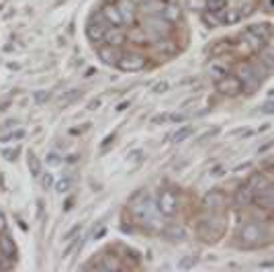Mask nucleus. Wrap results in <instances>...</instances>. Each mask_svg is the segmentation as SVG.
Returning a JSON list of instances; mask_svg holds the SVG:
<instances>
[{
	"instance_id": "obj_1",
	"label": "nucleus",
	"mask_w": 274,
	"mask_h": 272,
	"mask_svg": "<svg viewBox=\"0 0 274 272\" xmlns=\"http://www.w3.org/2000/svg\"><path fill=\"white\" fill-rule=\"evenodd\" d=\"M129 213L139 225H143L149 231H160L162 221H160V211L153 201V197L147 190H139L135 197L129 201Z\"/></svg>"
},
{
	"instance_id": "obj_2",
	"label": "nucleus",
	"mask_w": 274,
	"mask_h": 272,
	"mask_svg": "<svg viewBox=\"0 0 274 272\" xmlns=\"http://www.w3.org/2000/svg\"><path fill=\"white\" fill-rule=\"evenodd\" d=\"M225 234V215L223 211L201 213L197 225V238L205 244H217Z\"/></svg>"
},
{
	"instance_id": "obj_3",
	"label": "nucleus",
	"mask_w": 274,
	"mask_h": 272,
	"mask_svg": "<svg viewBox=\"0 0 274 272\" xmlns=\"http://www.w3.org/2000/svg\"><path fill=\"white\" fill-rule=\"evenodd\" d=\"M266 72H268L266 68H260V66H256L248 60L238 62L236 68H233V74L240 78V82L244 86V92H248V94H252L260 86L262 78H266Z\"/></svg>"
},
{
	"instance_id": "obj_4",
	"label": "nucleus",
	"mask_w": 274,
	"mask_h": 272,
	"mask_svg": "<svg viewBox=\"0 0 274 272\" xmlns=\"http://www.w3.org/2000/svg\"><path fill=\"white\" fill-rule=\"evenodd\" d=\"M236 240L242 250H256L266 242V229L258 221H248L240 227Z\"/></svg>"
},
{
	"instance_id": "obj_5",
	"label": "nucleus",
	"mask_w": 274,
	"mask_h": 272,
	"mask_svg": "<svg viewBox=\"0 0 274 272\" xmlns=\"http://www.w3.org/2000/svg\"><path fill=\"white\" fill-rule=\"evenodd\" d=\"M141 27L145 29V33H147V37H149L151 41H158V39L166 37V35L172 31V23H168V21L162 18L160 14H147Z\"/></svg>"
},
{
	"instance_id": "obj_6",
	"label": "nucleus",
	"mask_w": 274,
	"mask_h": 272,
	"mask_svg": "<svg viewBox=\"0 0 274 272\" xmlns=\"http://www.w3.org/2000/svg\"><path fill=\"white\" fill-rule=\"evenodd\" d=\"M227 205V195L221 188H213L209 190L203 201H201V213H215V211H223Z\"/></svg>"
},
{
	"instance_id": "obj_7",
	"label": "nucleus",
	"mask_w": 274,
	"mask_h": 272,
	"mask_svg": "<svg viewBox=\"0 0 274 272\" xmlns=\"http://www.w3.org/2000/svg\"><path fill=\"white\" fill-rule=\"evenodd\" d=\"M145 66H147V60L141 53H137V51H123V53H119L117 68L121 72H141Z\"/></svg>"
},
{
	"instance_id": "obj_8",
	"label": "nucleus",
	"mask_w": 274,
	"mask_h": 272,
	"mask_svg": "<svg viewBox=\"0 0 274 272\" xmlns=\"http://www.w3.org/2000/svg\"><path fill=\"white\" fill-rule=\"evenodd\" d=\"M155 205H158V211H160L162 217H174L178 213V207H180L178 205V195L174 190H170V188H164L160 192Z\"/></svg>"
},
{
	"instance_id": "obj_9",
	"label": "nucleus",
	"mask_w": 274,
	"mask_h": 272,
	"mask_svg": "<svg viewBox=\"0 0 274 272\" xmlns=\"http://www.w3.org/2000/svg\"><path fill=\"white\" fill-rule=\"evenodd\" d=\"M215 88H217V92H221L225 96H238V94L244 92V86H242L240 78L236 74H231V72L225 74L223 78L215 80Z\"/></svg>"
},
{
	"instance_id": "obj_10",
	"label": "nucleus",
	"mask_w": 274,
	"mask_h": 272,
	"mask_svg": "<svg viewBox=\"0 0 274 272\" xmlns=\"http://www.w3.org/2000/svg\"><path fill=\"white\" fill-rule=\"evenodd\" d=\"M109 27H111V25L105 21V16H103L101 12H96V14H92V18H90L88 25H86V35H88L90 41L99 43V41L105 39V33H107Z\"/></svg>"
},
{
	"instance_id": "obj_11",
	"label": "nucleus",
	"mask_w": 274,
	"mask_h": 272,
	"mask_svg": "<svg viewBox=\"0 0 274 272\" xmlns=\"http://www.w3.org/2000/svg\"><path fill=\"white\" fill-rule=\"evenodd\" d=\"M240 43H242V47H244L248 53H252V55H258V53H262V51L268 47V41H264L262 37L254 35V33L248 31V29L240 35Z\"/></svg>"
},
{
	"instance_id": "obj_12",
	"label": "nucleus",
	"mask_w": 274,
	"mask_h": 272,
	"mask_svg": "<svg viewBox=\"0 0 274 272\" xmlns=\"http://www.w3.org/2000/svg\"><path fill=\"white\" fill-rule=\"evenodd\" d=\"M127 39V31H125V25H111L105 33V39L103 43L107 45H113V47H121Z\"/></svg>"
},
{
	"instance_id": "obj_13",
	"label": "nucleus",
	"mask_w": 274,
	"mask_h": 272,
	"mask_svg": "<svg viewBox=\"0 0 274 272\" xmlns=\"http://www.w3.org/2000/svg\"><path fill=\"white\" fill-rule=\"evenodd\" d=\"M117 6L121 10V18H123V25L129 27L133 25L137 18V4L133 0H117Z\"/></svg>"
},
{
	"instance_id": "obj_14",
	"label": "nucleus",
	"mask_w": 274,
	"mask_h": 272,
	"mask_svg": "<svg viewBox=\"0 0 274 272\" xmlns=\"http://www.w3.org/2000/svg\"><path fill=\"white\" fill-rule=\"evenodd\" d=\"M236 205L240 207V209H246V207H250L252 203H254V188L248 184V182H244L238 190H236Z\"/></svg>"
},
{
	"instance_id": "obj_15",
	"label": "nucleus",
	"mask_w": 274,
	"mask_h": 272,
	"mask_svg": "<svg viewBox=\"0 0 274 272\" xmlns=\"http://www.w3.org/2000/svg\"><path fill=\"white\" fill-rule=\"evenodd\" d=\"M254 203L262 209V211H268V209H274V186H266L262 188L260 192L254 195Z\"/></svg>"
},
{
	"instance_id": "obj_16",
	"label": "nucleus",
	"mask_w": 274,
	"mask_h": 272,
	"mask_svg": "<svg viewBox=\"0 0 274 272\" xmlns=\"http://www.w3.org/2000/svg\"><path fill=\"white\" fill-rule=\"evenodd\" d=\"M160 16L166 18L168 23L176 25V23L182 18V10H180V6H178L176 2H166V4L162 6V10H160Z\"/></svg>"
},
{
	"instance_id": "obj_17",
	"label": "nucleus",
	"mask_w": 274,
	"mask_h": 272,
	"mask_svg": "<svg viewBox=\"0 0 274 272\" xmlns=\"http://www.w3.org/2000/svg\"><path fill=\"white\" fill-rule=\"evenodd\" d=\"M101 14L105 16V21H107L109 25H123L121 10H119L117 2H109V4H105V6H103V10H101Z\"/></svg>"
},
{
	"instance_id": "obj_18",
	"label": "nucleus",
	"mask_w": 274,
	"mask_h": 272,
	"mask_svg": "<svg viewBox=\"0 0 274 272\" xmlns=\"http://www.w3.org/2000/svg\"><path fill=\"white\" fill-rule=\"evenodd\" d=\"M207 72H209V76H211L213 80H219V78H223L225 74H229V66H227L221 57H213V60L209 62V66H207Z\"/></svg>"
},
{
	"instance_id": "obj_19",
	"label": "nucleus",
	"mask_w": 274,
	"mask_h": 272,
	"mask_svg": "<svg viewBox=\"0 0 274 272\" xmlns=\"http://www.w3.org/2000/svg\"><path fill=\"white\" fill-rule=\"evenodd\" d=\"M223 12H225V8H223V10H203V12H201V18H203L205 27L217 29V27L223 25Z\"/></svg>"
},
{
	"instance_id": "obj_20",
	"label": "nucleus",
	"mask_w": 274,
	"mask_h": 272,
	"mask_svg": "<svg viewBox=\"0 0 274 272\" xmlns=\"http://www.w3.org/2000/svg\"><path fill=\"white\" fill-rule=\"evenodd\" d=\"M99 57L107 64V66H117V60H119V51H117V47H113V45H103L101 49H99Z\"/></svg>"
},
{
	"instance_id": "obj_21",
	"label": "nucleus",
	"mask_w": 274,
	"mask_h": 272,
	"mask_svg": "<svg viewBox=\"0 0 274 272\" xmlns=\"http://www.w3.org/2000/svg\"><path fill=\"white\" fill-rule=\"evenodd\" d=\"M248 31H252V33L258 35V37H262L264 41H270L274 37V27L270 23H256V25H250Z\"/></svg>"
},
{
	"instance_id": "obj_22",
	"label": "nucleus",
	"mask_w": 274,
	"mask_h": 272,
	"mask_svg": "<svg viewBox=\"0 0 274 272\" xmlns=\"http://www.w3.org/2000/svg\"><path fill=\"white\" fill-rule=\"evenodd\" d=\"M0 254H4L10 260L16 258V244L10 236H0Z\"/></svg>"
},
{
	"instance_id": "obj_23",
	"label": "nucleus",
	"mask_w": 274,
	"mask_h": 272,
	"mask_svg": "<svg viewBox=\"0 0 274 272\" xmlns=\"http://www.w3.org/2000/svg\"><path fill=\"white\" fill-rule=\"evenodd\" d=\"M246 182H248V184L254 188V195H256V192H260L262 188H266V186L270 184V182H268V178H266L262 172H258V174H252V176H250Z\"/></svg>"
},
{
	"instance_id": "obj_24",
	"label": "nucleus",
	"mask_w": 274,
	"mask_h": 272,
	"mask_svg": "<svg viewBox=\"0 0 274 272\" xmlns=\"http://www.w3.org/2000/svg\"><path fill=\"white\" fill-rule=\"evenodd\" d=\"M244 16H242V10L240 8H225V12H223V25H236V23H240Z\"/></svg>"
},
{
	"instance_id": "obj_25",
	"label": "nucleus",
	"mask_w": 274,
	"mask_h": 272,
	"mask_svg": "<svg viewBox=\"0 0 274 272\" xmlns=\"http://www.w3.org/2000/svg\"><path fill=\"white\" fill-rule=\"evenodd\" d=\"M192 133H194V127H192V125H184V127H180V129L172 135V143H182V141H186Z\"/></svg>"
},
{
	"instance_id": "obj_26",
	"label": "nucleus",
	"mask_w": 274,
	"mask_h": 272,
	"mask_svg": "<svg viewBox=\"0 0 274 272\" xmlns=\"http://www.w3.org/2000/svg\"><path fill=\"white\" fill-rule=\"evenodd\" d=\"M231 47H233V43H229L227 39H221V41H217V45H213L211 53H213L215 57H221V55H225V53H227Z\"/></svg>"
},
{
	"instance_id": "obj_27",
	"label": "nucleus",
	"mask_w": 274,
	"mask_h": 272,
	"mask_svg": "<svg viewBox=\"0 0 274 272\" xmlns=\"http://www.w3.org/2000/svg\"><path fill=\"white\" fill-rule=\"evenodd\" d=\"M164 236L170 238V240H182V238H184V229L178 227V225H174V223H170V225L164 229Z\"/></svg>"
},
{
	"instance_id": "obj_28",
	"label": "nucleus",
	"mask_w": 274,
	"mask_h": 272,
	"mask_svg": "<svg viewBox=\"0 0 274 272\" xmlns=\"http://www.w3.org/2000/svg\"><path fill=\"white\" fill-rule=\"evenodd\" d=\"M27 160H29V170H31V174H33V176H41L43 170H41V162H39V158H37L33 151H29V158H27Z\"/></svg>"
},
{
	"instance_id": "obj_29",
	"label": "nucleus",
	"mask_w": 274,
	"mask_h": 272,
	"mask_svg": "<svg viewBox=\"0 0 274 272\" xmlns=\"http://www.w3.org/2000/svg\"><path fill=\"white\" fill-rule=\"evenodd\" d=\"M23 137H25V129H12V131L0 135V141H2V143H10V141H18V139H23Z\"/></svg>"
},
{
	"instance_id": "obj_30",
	"label": "nucleus",
	"mask_w": 274,
	"mask_h": 272,
	"mask_svg": "<svg viewBox=\"0 0 274 272\" xmlns=\"http://www.w3.org/2000/svg\"><path fill=\"white\" fill-rule=\"evenodd\" d=\"M72 184H74V178H72V176H64V178L55 184V190H57L60 195H64V192H68V190L72 188Z\"/></svg>"
},
{
	"instance_id": "obj_31",
	"label": "nucleus",
	"mask_w": 274,
	"mask_h": 272,
	"mask_svg": "<svg viewBox=\"0 0 274 272\" xmlns=\"http://www.w3.org/2000/svg\"><path fill=\"white\" fill-rule=\"evenodd\" d=\"M227 6H229L227 0H207L205 2V10H223Z\"/></svg>"
},
{
	"instance_id": "obj_32",
	"label": "nucleus",
	"mask_w": 274,
	"mask_h": 272,
	"mask_svg": "<svg viewBox=\"0 0 274 272\" xmlns=\"http://www.w3.org/2000/svg\"><path fill=\"white\" fill-rule=\"evenodd\" d=\"M53 184H55V176L51 172H41V186H43V190H51Z\"/></svg>"
},
{
	"instance_id": "obj_33",
	"label": "nucleus",
	"mask_w": 274,
	"mask_h": 272,
	"mask_svg": "<svg viewBox=\"0 0 274 272\" xmlns=\"http://www.w3.org/2000/svg\"><path fill=\"white\" fill-rule=\"evenodd\" d=\"M197 262H199V256H188V258H182V260L178 262V268H180V270H190Z\"/></svg>"
},
{
	"instance_id": "obj_34",
	"label": "nucleus",
	"mask_w": 274,
	"mask_h": 272,
	"mask_svg": "<svg viewBox=\"0 0 274 272\" xmlns=\"http://www.w3.org/2000/svg\"><path fill=\"white\" fill-rule=\"evenodd\" d=\"M82 240H84V238H80V236L72 238V240H70V244H68V246H66V250H64V256L68 258V256H70V254H72V252H74V250H76V248L82 244Z\"/></svg>"
},
{
	"instance_id": "obj_35",
	"label": "nucleus",
	"mask_w": 274,
	"mask_h": 272,
	"mask_svg": "<svg viewBox=\"0 0 274 272\" xmlns=\"http://www.w3.org/2000/svg\"><path fill=\"white\" fill-rule=\"evenodd\" d=\"M21 153V147H10V149H2V158L8 160V162H14Z\"/></svg>"
},
{
	"instance_id": "obj_36",
	"label": "nucleus",
	"mask_w": 274,
	"mask_h": 272,
	"mask_svg": "<svg viewBox=\"0 0 274 272\" xmlns=\"http://www.w3.org/2000/svg\"><path fill=\"white\" fill-rule=\"evenodd\" d=\"M45 162H47V166L55 168V166H60V164H62V158H60V153H57V151H49V153L45 156Z\"/></svg>"
},
{
	"instance_id": "obj_37",
	"label": "nucleus",
	"mask_w": 274,
	"mask_h": 272,
	"mask_svg": "<svg viewBox=\"0 0 274 272\" xmlns=\"http://www.w3.org/2000/svg\"><path fill=\"white\" fill-rule=\"evenodd\" d=\"M170 88V84L166 82V80H162V82H158V84H153V88H151V92L153 94H162V92H166Z\"/></svg>"
},
{
	"instance_id": "obj_38",
	"label": "nucleus",
	"mask_w": 274,
	"mask_h": 272,
	"mask_svg": "<svg viewBox=\"0 0 274 272\" xmlns=\"http://www.w3.org/2000/svg\"><path fill=\"white\" fill-rule=\"evenodd\" d=\"M217 133H219V129H217V127H213V129H207L205 133H201V135H199V139H197V141H199V143H203V141H207L209 137H215Z\"/></svg>"
},
{
	"instance_id": "obj_39",
	"label": "nucleus",
	"mask_w": 274,
	"mask_h": 272,
	"mask_svg": "<svg viewBox=\"0 0 274 272\" xmlns=\"http://www.w3.org/2000/svg\"><path fill=\"white\" fill-rule=\"evenodd\" d=\"M80 229H82V225H80V223H76V225H74V227H72V229H70V231L66 234V240L70 242L72 238H76V236H80Z\"/></svg>"
},
{
	"instance_id": "obj_40",
	"label": "nucleus",
	"mask_w": 274,
	"mask_h": 272,
	"mask_svg": "<svg viewBox=\"0 0 274 272\" xmlns=\"http://www.w3.org/2000/svg\"><path fill=\"white\" fill-rule=\"evenodd\" d=\"M205 2L207 0H188V6L192 10H205Z\"/></svg>"
},
{
	"instance_id": "obj_41",
	"label": "nucleus",
	"mask_w": 274,
	"mask_h": 272,
	"mask_svg": "<svg viewBox=\"0 0 274 272\" xmlns=\"http://www.w3.org/2000/svg\"><path fill=\"white\" fill-rule=\"evenodd\" d=\"M262 113L264 115H274V101H266L262 105Z\"/></svg>"
},
{
	"instance_id": "obj_42",
	"label": "nucleus",
	"mask_w": 274,
	"mask_h": 272,
	"mask_svg": "<svg viewBox=\"0 0 274 272\" xmlns=\"http://www.w3.org/2000/svg\"><path fill=\"white\" fill-rule=\"evenodd\" d=\"M101 105H103V99H101V96H96V99H92V101L88 103V107H86V109H88V111H96Z\"/></svg>"
},
{
	"instance_id": "obj_43",
	"label": "nucleus",
	"mask_w": 274,
	"mask_h": 272,
	"mask_svg": "<svg viewBox=\"0 0 274 272\" xmlns=\"http://www.w3.org/2000/svg\"><path fill=\"white\" fill-rule=\"evenodd\" d=\"M168 121H170V115H168V113H162V115H158V117L151 119L153 125H158V123H168Z\"/></svg>"
},
{
	"instance_id": "obj_44",
	"label": "nucleus",
	"mask_w": 274,
	"mask_h": 272,
	"mask_svg": "<svg viewBox=\"0 0 274 272\" xmlns=\"http://www.w3.org/2000/svg\"><path fill=\"white\" fill-rule=\"evenodd\" d=\"M47 96H49V92H47V90H39V92L35 94V103H45V101H47Z\"/></svg>"
},
{
	"instance_id": "obj_45",
	"label": "nucleus",
	"mask_w": 274,
	"mask_h": 272,
	"mask_svg": "<svg viewBox=\"0 0 274 272\" xmlns=\"http://www.w3.org/2000/svg\"><path fill=\"white\" fill-rule=\"evenodd\" d=\"M141 156H143V151L141 149H135V151H131V160H135V162H141Z\"/></svg>"
},
{
	"instance_id": "obj_46",
	"label": "nucleus",
	"mask_w": 274,
	"mask_h": 272,
	"mask_svg": "<svg viewBox=\"0 0 274 272\" xmlns=\"http://www.w3.org/2000/svg\"><path fill=\"white\" fill-rule=\"evenodd\" d=\"M186 119V115H170V121H174V123H182Z\"/></svg>"
},
{
	"instance_id": "obj_47",
	"label": "nucleus",
	"mask_w": 274,
	"mask_h": 272,
	"mask_svg": "<svg viewBox=\"0 0 274 272\" xmlns=\"http://www.w3.org/2000/svg\"><path fill=\"white\" fill-rule=\"evenodd\" d=\"M127 107H129V101H125V103H121V105H117V113H123V111H127Z\"/></svg>"
},
{
	"instance_id": "obj_48",
	"label": "nucleus",
	"mask_w": 274,
	"mask_h": 272,
	"mask_svg": "<svg viewBox=\"0 0 274 272\" xmlns=\"http://www.w3.org/2000/svg\"><path fill=\"white\" fill-rule=\"evenodd\" d=\"M260 268H274V260H264V262H260Z\"/></svg>"
},
{
	"instance_id": "obj_49",
	"label": "nucleus",
	"mask_w": 274,
	"mask_h": 272,
	"mask_svg": "<svg viewBox=\"0 0 274 272\" xmlns=\"http://www.w3.org/2000/svg\"><path fill=\"white\" fill-rule=\"evenodd\" d=\"M6 229V217H4V213H0V234Z\"/></svg>"
},
{
	"instance_id": "obj_50",
	"label": "nucleus",
	"mask_w": 274,
	"mask_h": 272,
	"mask_svg": "<svg viewBox=\"0 0 274 272\" xmlns=\"http://www.w3.org/2000/svg\"><path fill=\"white\" fill-rule=\"evenodd\" d=\"M72 205H74V197H70V199L66 201V205H64V211H70V209H72Z\"/></svg>"
},
{
	"instance_id": "obj_51",
	"label": "nucleus",
	"mask_w": 274,
	"mask_h": 272,
	"mask_svg": "<svg viewBox=\"0 0 274 272\" xmlns=\"http://www.w3.org/2000/svg\"><path fill=\"white\" fill-rule=\"evenodd\" d=\"M105 234H107V227H103V229H99V231L94 234V240H101V238H103Z\"/></svg>"
},
{
	"instance_id": "obj_52",
	"label": "nucleus",
	"mask_w": 274,
	"mask_h": 272,
	"mask_svg": "<svg viewBox=\"0 0 274 272\" xmlns=\"http://www.w3.org/2000/svg\"><path fill=\"white\" fill-rule=\"evenodd\" d=\"M264 6H266V10L274 12V0H266V2H264Z\"/></svg>"
},
{
	"instance_id": "obj_53",
	"label": "nucleus",
	"mask_w": 274,
	"mask_h": 272,
	"mask_svg": "<svg viewBox=\"0 0 274 272\" xmlns=\"http://www.w3.org/2000/svg\"><path fill=\"white\" fill-rule=\"evenodd\" d=\"M113 139H115V133H111V135H109V137H107V139H105V143H103V147H109Z\"/></svg>"
},
{
	"instance_id": "obj_54",
	"label": "nucleus",
	"mask_w": 274,
	"mask_h": 272,
	"mask_svg": "<svg viewBox=\"0 0 274 272\" xmlns=\"http://www.w3.org/2000/svg\"><path fill=\"white\" fill-rule=\"evenodd\" d=\"M94 72H96L94 68H88V70H86V76H84V78H92V76H94Z\"/></svg>"
},
{
	"instance_id": "obj_55",
	"label": "nucleus",
	"mask_w": 274,
	"mask_h": 272,
	"mask_svg": "<svg viewBox=\"0 0 274 272\" xmlns=\"http://www.w3.org/2000/svg\"><path fill=\"white\" fill-rule=\"evenodd\" d=\"M223 168H213V176H223Z\"/></svg>"
},
{
	"instance_id": "obj_56",
	"label": "nucleus",
	"mask_w": 274,
	"mask_h": 272,
	"mask_svg": "<svg viewBox=\"0 0 274 272\" xmlns=\"http://www.w3.org/2000/svg\"><path fill=\"white\" fill-rule=\"evenodd\" d=\"M37 205H39V219H41L43 217V201H39Z\"/></svg>"
},
{
	"instance_id": "obj_57",
	"label": "nucleus",
	"mask_w": 274,
	"mask_h": 272,
	"mask_svg": "<svg viewBox=\"0 0 274 272\" xmlns=\"http://www.w3.org/2000/svg\"><path fill=\"white\" fill-rule=\"evenodd\" d=\"M133 2H135L137 6H143V4H147V2H149V0H133Z\"/></svg>"
},
{
	"instance_id": "obj_58",
	"label": "nucleus",
	"mask_w": 274,
	"mask_h": 272,
	"mask_svg": "<svg viewBox=\"0 0 274 272\" xmlns=\"http://www.w3.org/2000/svg\"><path fill=\"white\" fill-rule=\"evenodd\" d=\"M8 105H10V101H6L4 105H0V111H6V107H8Z\"/></svg>"
}]
</instances>
